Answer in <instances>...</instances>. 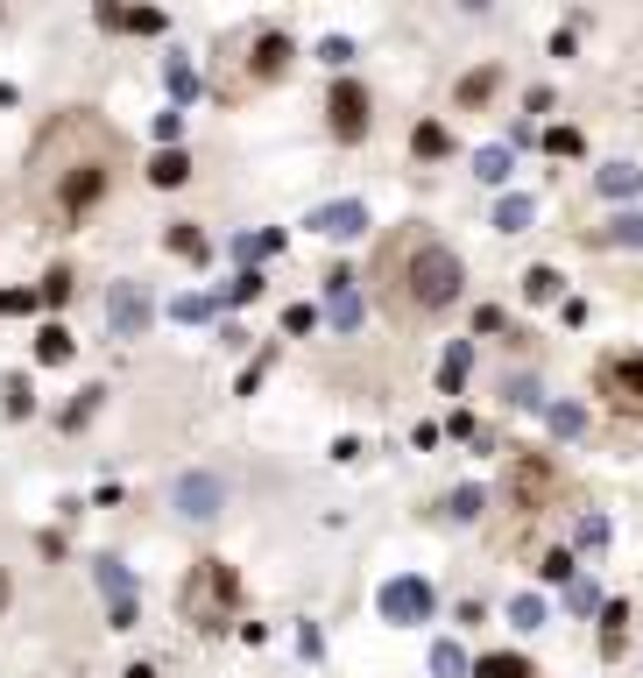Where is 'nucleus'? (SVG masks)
Wrapping results in <instances>:
<instances>
[{
    "instance_id": "obj_48",
    "label": "nucleus",
    "mask_w": 643,
    "mask_h": 678,
    "mask_svg": "<svg viewBox=\"0 0 643 678\" xmlns=\"http://www.w3.org/2000/svg\"><path fill=\"white\" fill-rule=\"evenodd\" d=\"M502 325H510V319H502L496 305H481V311H474V333H502Z\"/></svg>"
},
{
    "instance_id": "obj_20",
    "label": "nucleus",
    "mask_w": 643,
    "mask_h": 678,
    "mask_svg": "<svg viewBox=\"0 0 643 678\" xmlns=\"http://www.w3.org/2000/svg\"><path fill=\"white\" fill-rule=\"evenodd\" d=\"M559 269H545V262H537V269H523V283H516V290H523V305H559Z\"/></svg>"
},
{
    "instance_id": "obj_37",
    "label": "nucleus",
    "mask_w": 643,
    "mask_h": 678,
    "mask_svg": "<svg viewBox=\"0 0 643 678\" xmlns=\"http://www.w3.org/2000/svg\"><path fill=\"white\" fill-rule=\"evenodd\" d=\"M537 572H545V580H565V586H573V551H545V566H537Z\"/></svg>"
},
{
    "instance_id": "obj_22",
    "label": "nucleus",
    "mask_w": 643,
    "mask_h": 678,
    "mask_svg": "<svg viewBox=\"0 0 643 678\" xmlns=\"http://www.w3.org/2000/svg\"><path fill=\"white\" fill-rule=\"evenodd\" d=\"M496 85H502V71L496 64H481V71H467V79H460V107H488V99H496Z\"/></svg>"
},
{
    "instance_id": "obj_24",
    "label": "nucleus",
    "mask_w": 643,
    "mask_h": 678,
    "mask_svg": "<svg viewBox=\"0 0 643 678\" xmlns=\"http://www.w3.org/2000/svg\"><path fill=\"white\" fill-rule=\"evenodd\" d=\"M545 425L559 431V439H580V431H587V411H580V403H545Z\"/></svg>"
},
{
    "instance_id": "obj_12",
    "label": "nucleus",
    "mask_w": 643,
    "mask_h": 678,
    "mask_svg": "<svg viewBox=\"0 0 643 678\" xmlns=\"http://www.w3.org/2000/svg\"><path fill=\"white\" fill-rule=\"evenodd\" d=\"M248 71H255V79H283V71H290V36H283V28H262Z\"/></svg>"
},
{
    "instance_id": "obj_3",
    "label": "nucleus",
    "mask_w": 643,
    "mask_h": 678,
    "mask_svg": "<svg viewBox=\"0 0 643 678\" xmlns=\"http://www.w3.org/2000/svg\"><path fill=\"white\" fill-rule=\"evenodd\" d=\"M234 600H241V572H234L227 559H199V566H191V580H184V615H191L199 629H227Z\"/></svg>"
},
{
    "instance_id": "obj_38",
    "label": "nucleus",
    "mask_w": 643,
    "mask_h": 678,
    "mask_svg": "<svg viewBox=\"0 0 643 678\" xmlns=\"http://www.w3.org/2000/svg\"><path fill=\"white\" fill-rule=\"evenodd\" d=\"M227 297H234V305H248V297H262V276H255V269H241V276L227 283Z\"/></svg>"
},
{
    "instance_id": "obj_41",
    "label": "nucleus",
    "mask_w": 643,
    "mask_h": 678,
    "mask_svg": "<svg viewBox=\"0 0 643 678\" xmlns=\"http://www.w3.org/2000/svg\"><path fill=\"white\" fill-rule=\"evenodd\" d=\"M276 248H283V234H248V240H241L248 262H262V254H276Z\"/></svg>"
},
{
    "instance_id": "obj_33",
    "label": "nucleus",
    "mask_w": 643,
    "mask_h": 678,
    "mask_svg": "<svg viewBox=\"0 0 643 678\" xmlns=\"http://www.w3.org/2000/svg\"><path fill=\"white\" fill-rule=\"evenodd\" d=\"M319 57L340 71V79H347V64H354V43H347V36H325V43H319Z\"/></svg>"
},
{
    "instance_id": "obj_6",
    "label": "nucleus",
    "mask_w": 643,
    "mask_h": 678,
    "mask_svg": "<svg viewBox=\"0 0 643 678\" xmlns=\"http://www.w3.org/2000/svg\"><path fill=\"white\" fill-rule=\"evenodd\" d=\"M325 120H333V142H368V128H376V99H368V85L361 79H333Z\"/></svg>"
},
{
    "instance_id": "obj_32",
    "label": "nucleus",
    "mask_w": 643,
    "mask_h": 678,
    "mask_svg": "<svg viewBox=\"0 0 643 678\" xmlns=\"http://www.w3.org/2000/svg\"><path fill=\"white\" fill-rule=\"evenodd\" d=\"M36 305H43L36 290H0V319H28Z\"/></svg>"
},
{
    "instance_id": "obj_4",
    "label": "nucleus",
    "mask_w": 643,
    "mask_h": 678,
    "mask_svg": "<svg viewBox=\"0 0 643 678\" xmlns=\"http://www.w3.org/2000/svg\"><path fill=\"white\" fill-rule=\"evenodd\" d=\"M376 608H382V622L417 629V622H431V608H439V586H431L425 572H396V580H382Z\"/></svg>"
},
{
    "instance_id": "obj_5",
    "label": "nucleus",
    "mask_w": 643,
    "mask_h": 678,
    "mask_svg": "<svg viewBox=\"0 0 643 678\" xmlns=\"http://www.w3.org/2000/svg\"><path fill=\"white\" fill-rule=\"evenodd\" d=\"M594 396L616 417H643V354H608L594 368Z\"/></svg>"
},
{
    "instance_id": "obj_19",
    "label": "nucleus",
    "mask_w": 643,
    "mask_h": 678,
    "mask_svg": "<svg viewBox=\"0 0 643 678\" xmlns=\"http://www.w3.org/2000/svg\"><path fill=\"white\" fill-rule=\"evenodd\" d=\"M410 148H417L425 163L453 156V128H445V120H417V128H410Z\"/></svg>"
},
{
    "instance_id": "obj_26",
    "label": "nucleus",
    "mask_w": 643,
    "mask_h": 678,
    "mask_svg": "<svg viewBox=\"0 0 643 678\" xmlns=\"http://www.w3.org/2000/svg\"><path fill=\"white\" fill-rule=\"evenodd\" d=\"M431 671H439V678H467V651H460L453 637H439V643H431Z\"/></svg>"
},
{
    "instance_id": "obj_8",
    "label": "nucleus",
    "mask_w": 643,
    "mask_h": 678,
    "mask_svg": "<svg viewBox=\"0 0 643 678\" xmlns=\"http://www.w3.org/2000/svg\"><path fill=\"white\" fill-rule=\"evenodd\" d=\"M311 234H325V240H361L368 234V226H376V219H368V205L361 199H333V205H311Z\"/></svg>"
},
{
    "instance_id": "obj_49",
    "label": "nucleus",
    "mask_w": 643,
    "mask_h": 678,
    "mask_svg": "<svg viewBox=\"0 0 643 678\" xmlns=\"http://www.w3.org/2000/svg\"><path fill=\"white\" fill-rule=\"evenodd\" d=\"M121 678H156V671H148V665H128V671H121Z\"/></svg>"
},
{
    "instance_id": "obj_15",
    "label": "nucleus",
    "mask_w": 643,
    "mask_h": 678,
    "mask_svg": "<svg viewBox=\"0 0 643 678\" xmlns=\"http://www.w3.org/2000/svg\"><path fill=\"white\" fill-rule=\"evenodd\" d=\"M587 248H643V213H622V219L594 226V234H587Z\"/></svg>"
},
{
    "instance_id": "obj_35",
    "label": "nucleus",
    "mask_w": 643,
    "mask_h": 678,
    "mask_svg": "<svg viewBox=\"0 0 643 678\" xmlns=\"http://www.w3.org/2000/svg\"><path fill=\"white\" fill-rule=\"evenodd\" d=\"M510 403H516V411H545V389H537L531 374H516V382H510Z\"/></svg>"
},
{
    "instance_id": "obj_36",
    "label": "nucleus",
    "mask_w": 643,
    "mask_h": 678,
    "mask_svg": "<svg viewBox=\"0 0 643 678\" xmlns=\"http://www.w3.org/2000/svg\"><path fill=\"white\" fill-rule=\"evenodd\" d=\"M43 305H64V297H71V269H50V276H43Z\"/></svg>"
},
{
    "instance_id": "obj_7",
    "label": "nucleus",
    "mask_w": 643,
    "mask_h": 678,
    "mask_svg": "<svg viewBox=\"0 0 643 678\" xmlns=\"http://www.w3.org/2000/svg\"><path fill=\"white\" fill-rule=\"evenodd\" d=\"M325 319L340 325V333H361V319H368V297H361V276H354V269H333V276H325Z\"/></svg>"
},
{
    "instance_id": "obj_29",
    "label": "nucleus",
    "mask_w": 643,
    "mask_h": 678,
    "mask_svg": "<svg viewBox=\"0 0 643 678\" xmlns=\"http://www.w3.org/2000/svg\"><path fill=\"white\" fill-rule=\"evenodd\" d=\"M622 622H630V608H622V600H602V651L608 657L622 651Z\"/></svg>"
},
{
    "instance_id": "obj_9",
    "label": "nucleus",
    "mask_w": 643,
    "mask_h": 678,
    "mask_svg": "<svg viewBox=\"0 0 643 678\" xmlns=\"http://www.w3.org/2000/svg\"><path fill=\"white\" fill-rule=\"evenodd\" d=\"M219 502H227L219 474H184V480H177V516L205 523V516H219Z\"/></svg>"
},
{
    "instance_id": "obj_2",
    "label": "nucleus",
    "mask_w": 643,
    "mask_h": 678,
    "mask_svg": "<svg viewBox=\"0 0 643 678\" xmlns=\"http://www.w3.org/2000/svg\"><path fill=\"white\" fill-rule=\"evenodd\" d=\"M376 283H382V305L396 311V319H431V311L460 305V283H467V269H460V254L445 248L439 234H425V226H403V234L382 240Z\"/></svg>"
},
{
    "instance_id": "obj_21",
    "label": "nucleus",
    "mask_w": 643,
    "mask_h": 678,
    "mask_svg": "<svg viewBox=\"0 0 643 678\" xmlns=\"http://www.w3.org/2000/svg\"><path fill=\"white\" fill-rule=\"evenodd\" d=\"M531 219H537V199H531V191H510V199L496 205V234H523Z\"/></svg>"
},
{
    "instance_id": "obj_11",
    "label": "nucleus",
    "mask_w": 643,
    "mask_h": 678,
    "mask_svg": "<svg viewBox=\"0 0 643 678\" xmlns=\"http://www.w3.org/2000/svg\"><path fill=\"white\" fill-rule=\"evenodd\" d=\"M551 488H559V474H551V466L545 460H531V452H523V460L510 466V495H516V502L523 509H537V502H545V495Z\"/></svg>"
},
{
    "instance_id": "obj_16",
    "label": "nucleus",
    "mask_w": 643,
    "mask_h": 678,
    "mask_svg": "<svg viewBox=\"0 0 643 678\" xmlns=\"http://www.w3.org/2000/svg\"><path fill=\"white\" fill-rule=\"evenodd\" d=\"M184 177H191V156H184V148H156V156H148V185H156V191H177Z\"/></svg>"
},
{
    "instance_id": "obj_28",
    "label": "nucleus",
    "mask_w": 643,
    "mask_h": 678,
    "mask_svg": "<svg viewBox=\"0 0 643 678\" xmlns=\"http://www.w3.org/2000/svg\"><path fill=\"white\" fill-rule=\"evenodd\" d=\"M474 177H481V185H502V177H510V148H502V142H488L481 156H474Z\"/></svg>"
},
{
    "instance_id": "obj_17",
    "label": "nucleus",
    "mask_w": 643,
    "mask_h": 678,
    "mask_svg": "<svg viewBox=\"0 0 643 678\" xmlns=\"http://www.w3.org/2000/svg\"><path fill=\"white\" fill-rule=\"evenodd\" d=\"M594 191H602V199H636L643 170H636V163H608V170H594Z\"/></svg>"
},
{
    "instance_id": "obj_18",
    "label": "nucleus",
    "mask_w": 643,
    "mask_h": 678,
    "mask_svg": "<svg viewBox=\"0 0 643 678\" xmlns=\"http://www.w3.org/2000/svg\"><path fill=\"white\" fill-rule=\"evenodd\" d=\"M474 678H537V665L523 651H481V665H474Z\"/></svg>"
},
{
    "instance_id": "obj_27",
    "label": "nucleus",
    "mask_w": 643,
    "mask_h": 678,
    "mask_svg": "<svg viewBox=\"0 0 643 678\" xmlns=\"http://www.w3.org/2000/svg\"><path fill=\"white\" fill-rule=\"evenodd\" d=\"M510 622H516V629H545V622H551L545 594H516V600H510Z\"/></svg>"
},
{
    "instance_id": "obj_43",
    "label": "nucleus",
    "mask_w": 643,
    "mask_h": 678,
    "mask_svg": "<svg viewBox=\"0 0 643 678\" xmlns=\"http://www.w3.org/2000/svg\"><path fill=\"white\" fill-rule=\"evenodd\" d=\"M93 411H99V389H85V396H79V403H71V411H64V425H71V431H79V425H85V417H93Z\"/></svg>"
},
{
    "instance_id": "obj_13",
    "label": "nucleus",
    "mask_w": 643,
    "mask_h": 678,
    "mask_svg": "<svg viewBox=\"0 0 643 678\" xmlns=\"http://www.w3.org/2000/svg\"><path fill=\"white\" fill-rule=\"evenodd\" d=\"M99 586H107V600H114V629H134V594H128V572L114 566V559H99Z\"/></svg>"
},
{
    "instance_id": "obj_34",
    "label": "nucleus",
    "mask_w": 643,
    "mask_h": 678,
    "mask_svg": "<svg viewBox=\"0 0 643 678\" xmlns=\"http://www.w3.org/2000/svg\"><path fill=\"white\" fill-rule=\"evenodd\" d=\"M537 142H545L551 156H580V148H587V142H580L573 128H545V134H537Z\"/></svg>"
},
{
    "instance_id": "obj_44",
    "label": "nucleus",
    "mask_w": 643,
    "mask_h": 678,
    "mask_svg": "<svg viewBox=\"0 0 643 678\" xmlns=\"http://www.w3.org/2000/svg\"><path fill=\"white\" fill-rule=\"evenodd\" d=\"M177 134H184V114H156V142L177 148Z\"/></svg>"
},
{
    "instance_id": "obj_31",
    "label": "nucleus",
    "mask_w": 643,
    "mask_h": 678,
    "mask_svg": "<svg viewBox=\"0 0 643 678\" xmlns=\"http://www.w3.org/2000/svg\"><path fill=\"white\" fill-rule=\"evenodd\" d=\"M121 28H134V36H163V8H121Z\"/></svg>"
},
{
    "instance_id": "obj_39",
    "label": "nucleus",
    "mask_w": 643,
    "mask_h": 678,
    "mask_svg": "<svg viewBox=\"0 0 643 678\" xmlns=\"http://www.w3.org/2000/svg\"><path fill=\"white\" fill-rule=\"evenodd\" d=\"M580 545L602 551V545H608V516H580Z\"/></svg>"
},
{
    "instance_id": "obj_23",
    "label": "nucleus",
    "mask_w": 643,
    "mask_h": 678,
    "mask_svg": "<svg viewBox=\"0 0 643 678\" xmlns=\"http://www.w3.org/2000/svg\"><path fill=\"white\" fill-rule=\"evenodd\" d=\"M71 354H79V346H71L64 325H43V333H36V360H43V368H64Z\"/></svg>"
},
{
    "instance_id": "obj_1",
    "label": "nucleus",
    "mask_w": 643,
    "mask_h": 678,
    "mask_svg": "<svg viewBox=\"0 0 643 678\" xmlns=\"http://www.w3.org/2000/svg\"><path fill=\"white\" fill-rule=\"evenodd\" d=\"M114 170H121V134L93 114H57L50 128L36 134V156H28V185H36V205L57 226H79L99 199L114 191Z\"/></svg>"
},
{
    "instance_id": "obj_45",
    "label": "nucleus",
    "mask_w": 643,
    "mask_h": 678,
    "mask_svg": "<svg viewBox=\"0 0 643 678\" xmlns=\"http://www.w3.org/2000/svg\"><path fill=\"white\" fill-rule=\"evenodd\" d=\"M191 85H199V79H191V64L177 57V64H170V93H177V99H191Z\"/></svg>"
},
{
    "instance_id": "obj_42",
    "label": "nucleus",
    "mask_w": 643,
    "mask_h": 678,
    "mask_svg": "<svg viewBox=\"0 0 643 678\" xmlns=\"http://www.w3.org/2000/svg\"><path fill=\"white\" fill-rule=\"evenodd\" d=\"M311 325H319V311H311V305H290V311H283V333H311Z\"/></svg>"
},
{
    "instance_id": "obj_40",
    "label": "nucleus",
    "mask_w": 643,
    "mask_h": 678,
    "mask_svg": "<svg viewBox=\"0 0 643 678\" xmlns=\"http://www.w3.org/2000/svg\"><path fill=\"white\" fill-rule=\"evenodd\" d=\"M565 600H573L580 615H594V608H602V594H594V580H573V586H565Z\"/></svg>"
},
{
    "instance_id": "obj_25",
    "label": "nucleus",
    "mask_w": 643,
    "mask_h": 678,
    "mask_svg": "<svg viewBox=\"0 0 643 678\" xmlns=\"http://www.w3.org/2000/svg\"><path fill=\"white\" fill-rule=\"evenodd\" d=\"M481 509H488V488H453V495H445V516H453V523H474Z\"/></svg>"
},
{
    "instance_id": "obj_47",
    "label": "nucleus",
    "mask_w": 643,
    "mask_h": 678,
    "mask_svg": "<svg viewBox=\"0 0 643 678\" xmlns=\"http://www.w3.org/2000/svg\"><path fill=\"white\" fill-rule=\"evenodd\" d=\"M8 417H28V382H22V374L8 382Z\"/></svg>"
},
{
    "instance_id": "obj_10",
    "label": "nucleus",
    "mask_w": 643,
    "mask_h": 678,
    "mask_svg": "<svg viewBox=\"0 0 643 678\" xmlns=\"http://www.w3.org/2000/svg\"><path fill=\"white\" fill-rule=\"evenodd\" d=\"M107 319H114V333H121V340H142V325H148V290H142V283H114Z\"/></svg>"
},
{
    "instance_id": "obj_46",
    "label": "nucleus",
    "mask_w": 643,
    "mask_h": 678,
    "mask_svg": "<svg viewBox=\"0 0 643 678\" xmlns=\"http://www.w3.org/2000/svg\"><path fill=\"white\" fill-rule=\"evenodd\" d=\"M177 319H213V297H177Z\"/></svg>"
},
{
    "instance_id": "obj_14",
    "label": "nucleus",
    "mask_w": 643,
    "mask_h": 678,
    "mask_svg": "<svg viewBox=\"0 0 643 678\" xmlns=\"http://www.w3.org/2000/svg\"><path fill=\"white\" fill-rule=\"evenodd\" d=\"M467 374H474V340H453V346H445V360H439V389H445V396H460Z\"/></svg>"
},
{
    "instance_id": "obj_30",
    "label": "nucleus",
    "mask_w": 643,
    "mask_h": 678,
    "mask_svg": "<svg viewBox=\"0 0 643 678\" xmlns=\"http://www.w3.org/2000/svg\"><path fill=\"white\" fill-rule=\"evenodd\" d=\"M170 248H177V254H191V262H205V234H199L191 219H177V226H170Z\"/></svg>"
}]
</instances>
